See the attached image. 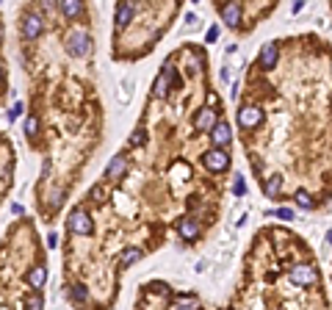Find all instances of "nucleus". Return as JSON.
Here are the masks:
<instances>
[{
	"label": "nucleus",
	"instance_id": "nucleus-1",
	"mask_svg": "<svg viewBox=\"0 0 332 310\" xmlns=\"http://www.w3.org/2000/svg\"><path fill=\"white\" fill-rule=\"evenodd\" d=\"M89 50H92V39H89L86 31H72V34L67 36V53H70V56L83 58V56H89Z\"/></svg>",
	"mask_w": 332,
	"mask_h": 310
},
{
	"label": "nucleus",
	"instance_id": "nucleus-2",
	"mask_svg": "<svg viewBox=\"0 0 332 310\" xmlns=\"http://www.w3.org/2000/svg\"><path fill=\"white\" fill-rule=\"evenodd\" d=\"M67 225H70V230L75 232V235H92V230H94L92 219H89L86 211H72L70 219H67Z\"/></svg>",
	"mask_w": 332,
	"mask_h": 310
},
{
	"label": "nucleus",
	"instance_id": "nucleus-3",
	"mask_svg": "<svg viewBox=\"0 0 332 310\" xmlns=\"http://www.w3.org/2000/svg\"><path fill=\"white\" fill-rule=\"evenodd\" d=\"M263 122V111L258 106H241L238 108V125L247 127V130H252V127H258Z\"/></svg>",
	"mask_w": 332,
	"mask_h": 310
},
{
	"label": "nucleus",
	"instance_id": "nucleus-4",
	"mask_svg": "<svg viewBox=\"0 0 332 310\" xmlns=\"http://www.w3.org/2000/svg\"><path fill=\"white\" fill-rule=\"evenodd\" d=\"M44 31V20L42 14H28L25 20H22V36L28 39V42H34V39H39Z\"/></svg>",
	"mask_w": 332,
	"mask_h": 310
},
{
	"label": "nucleus",
	"instance_id": "nucleus-5",
	"mask_svg": "<svg viewBox=\"0 0 332 310\" xmlns=\"http://www.w3.org/2000/svg\"><path fill=\"white\" fill-rule=\"evenodd\" d=\"M205 166L211 172H224L230 166V155L224 150H211V153H205Z\"/></svg>",
	"mask_w": 332,
	"mask_h": 310
},
{
	"label": "nucleus",
	"instance_id": "nucleus-6",
	"mask_svg": "<svg viewBox=\"0 0 332 310\" xmlns=\"http://www.w3.org/2000/svg\"><path fill=\"white\" fill-rule=\"evenodd\" d=\"M291 280L296 282V285H313V282L318 280V274H316V269H313V266L299 263V266L291 269Z\"/></svg>",
	"mask_w": 332,
	"mask_h": 310
},
{
	"label": "nucleus",
	"instance_id": "nucleus-7",
	"mask_svg": "<svg viewBox=\"0 0 332 310\" xmlns=\"http://www.w3.org/2000/svg\"><path fill=\"white\" fill-rule=\"evenodd\" d=\"M172 80L177 83V75H175V70H172V67H166V70L158 75V80H155V92H152V94H155L158 100H163L166 94H169V83H172Z\"/></svg>",
	"mask_w": 332,
	"mask_h": 310
},
{
	"label": "nucleus",
	"instance_id": "nucleus-8",
	"mask_svg": "<svg viewBox=\"0 0 332 310\" xmlns=\"http://www.w3.org/2000/svg\"><path fill=\"white\" fill-rule=\"evenodd\" d=\"M277 58H280V50H277L274 42H266L260 50V67L263 70H274L277 67Z\"/></svg>",
	"mask_w": 332,
	"mask_h": 310
},
{
	"label": "nucleus",
	"instance_id": "nucleus-9",
	"mask_svg": "<svg viewBox=\"0 0 332 310\" xmlns=\"http://www.w3.org/2000/svg\"><path fill=\"white\" fill-rule=\"evenodd\" d=\"M211 139L216 141L219 147H224V144L233 141V130H230V125H224V122H216V125L211 127Z\"/></svg>",
	"mask_w": 332,
	"mask_h": 310
},
{
	"label": "nucleus",
	"instance_id": "nucleus-10",
	"mask_svg": "<svg viewBox=\"0 0 332 310\" xmlns=\"http://www.w3.org/2000/svg\"><path fill=\"white\" fill-rule=\"evenodd\" d=\"M133 11H136V3H133V0H122L119 8H116V28H125L127 22L133 20Z\"/></svg>",
	"mask_w": 332,
	"mask_h": 310
},
{
	"label": "nucleus",
	"instance_id": "nucleus-11",
	"mask_svg": "<svg viewBox=\"0 0 332 310\" xmlns=\"http://www.w3.org/2000/svg\"><path fill=\"white\" fill-rule=\"evenodd\" d=\"M125 169H127L125 155H113L111 163H108V169H106V177H108V180H119V177L125 175Z\"/></svg>",
	"mask_w": 332,
	"mask_h": 310
},
{
	"label": "nucleus",
	"instance_id": "nucleus-12",
	"mask_svg": "<svg viewBox=\"0 0 332 310\" xmlns=\"http://www.w3.org/2000/svg\"><path fill=\"white\" fill-rule=\"evenodd\" d=\"M221 20H224V25H230V28H235V25L241 22V6L235 3V0L221 8Z\"/></svg>",
	"mask_w": 332,
	"mask_h": 310
},
{
	"label": "nucleus",
	"instance_id": "nucleus-13",
	"mask_svg": "<svg viewBox=\"0 0 332 310\" xmlns=\"http://www.w3.org/2000/svg\"><path fill=\"white\" fill-rule=\"evenodd\" d=\"M133 92H136V80H133V78H125V80H122V86H119V92H116V100H119L122 106H130Z\"/></svg>",
	"mask_w": 332,
	"mask_h": 310
},
{
	"label": "nucleus",
	"instance_id": "nucleus-14",
	"mask_svg": "<svg viewBox=\"0 0 332 310\" xmlns=\"http://www.w3.org/2000/svg\"><path fill=\"white\" fill-rule=\"evenodd\" d=\"M61 11L67 20H78L83 14V0H61Z\"/></svg>",
	"mask_w": 332,
	"mask_h": 310
},
{
	"label": "nucleus",
	"instance_id": "nucleus-15",
	"mask_svg": "<svg viewBox=\"0 0 332 310\" xmlns=\"http://www.w3.org/2000/svg\"><path fill=\"white\" fill-rule=\"evenodd\" d=\"M44 282H47V269H44V266H36V269H31V271H28V285H31V288L39 291Z\"/></svg>",
	"mask_w": 332,
	"mask_h": 310
},
{
	"label": "nucleus",
	"instance_id": "nucleus-16",
	"mask_svg": "<svg viewBox=\"0 0 332 310\" xmlns=\"http://www.w3.org/2000/svg\"><path fill=\"white\" fill-rule=\"evenodd\" d=\"M213 125H216V111H213V108H202V111L197 114V127L199 130H211Z\"/></svg>",
	"mask_w": 332,
	"mask_h": 310
},
{
	"label": "nucleus",
	"instance_id": "nucleus-17",
	"mask_svg": "<svg viewBox=\"0 0 332 310\" xmlns=\"http://www.w3.org/2000/svg\"><path fill=\"white\" fill-rule=\"evenodd\" d=\"M177 232H180L183 238H197V235H199V225L194 222V219H180Z\"/></svg>",
	"mask_w": 332,
	"mask_h": 310
},
{
	"label": "nucleus",
	"instance_id": "nucleus-18",
	"mask_svg": "<svg viewBox=\"0 0 332 310\" xmlns=\"http://www.w3.org/2000/svg\"><path fill=\"white\" fill-rule=\"evenodd\" d=\"M280 189H283V177H280V175H271L269 180H266V186H263L266 197H277V194H280Z\"/></svg>",
	"mask_w": 332,
	"mask_h": 310
},
{
	"label": "nucleus",
	"instance_id": "nucleus-19",
	"mask_svg": "<svg viewBox=\"0 0 332 310\" xmlns=\"http://www.w3.org/2000/svg\"><path fill=\"white\" fill-rule=\"evenodd\" d=\"M142 261V249H136V247H127L125 252H122V266H133V263Z\"/></svg>",
	"mask_w": 332,
	"mask_h": 310
},
{
	"label": "nucleus",
	"instance_id": "nucleus-20",
	"mask_svg": "<svg viewBox=\"0 0 332 310\" xmlns=\"http://www.w3.org/2000/svg\"><path fill=\"white\" fill-rule=\"evenodd\" d=\"M70 299L72 302H86V299H89V291H86V285H72L70 288Z\"/></svg>",
	"mask_w": 332,
	"mask_h": 310
},
{
	"label": "nucleus",
	"instance_id": "nucleus-21",
	"mask_svg": "<svg viewBox=\"0 0 332 310\" xmlns=\"http://www.w3.org/2000/svg\"><path fill=\"white\" fill-rule=\"evenodd\" d=\"M296 205H302V208H307V211H310L313 208V199H310V194H307V191H296Z\"/></svg>",
	"mask_w": 332,
	"mask_h": 310
},
{
	"label": "nucleus",
	"instance_id": "nucleus-22",
	"mask_svg": "<svg viewBox=\"0 0 332 310\" xmlns=\"http://www.w3.org/2000/svg\"><path fill=\"white\" fill-rule=\"evenodd\" d=\"M36 130H39V119H36V116L25 119V133H28V136H36Z\"/></svg>",
	"mask_w": 332,
	"mask_h": 310
},
{
	"label": "nucleus",
	"instance_id": "nucleus-23",
	"mask_svg": "<svg viewBox=\"0 0 332 310\" xmlns=\"http://www.w3.org/2000/svg\"><path fill=\"white\" fill-rule=\"evenodd\" d=\"M25 305H28V308H34V310H39L44 305V299L39 294H34V296H28V302H25Z\"/></svg>",
	"mask_w": 332,
	"mask_h": 310
},
{
	"label": "nucleus",
	"instance_id": "nucleus-24",
	"mask_svg": "<svg viewBox=\"0 0 332 310\" xmlns=\"http://www.w3.org/2000/svg\"><path fill=\"white\" fill-rule=\"evenodd\" d=\"M185 28H188V31H197V28H199L197 14H188V17H185Z\"/></svg>",
	"mask_w": 332,
	"mask_h": 310
},
{
	"label": "nucleus",
	"instance_id": "nucleus-25",
	"mask_svg": "<svg viewBox=\"0 0 332 310\" xmlns=\"http://www.w3.org/2000/svg\"><path fill=\"white\" fill-rule=\"evenodd\" d=\"M20 114H22V103H17V106H14V108H11V111L6 114V119H8V122H14L17 116H20Z\"/></svg>",
	"mask_w": 332,
	"mask_h": 310
},
{
	"label": "nucleus",
	"instance_id": "nucleus-26",
	"mask_svg": "<svg viewBox=\"0 0 332 310\" xmlns=\"http://www.w3.org/2000/svg\"><path fill=\"white\" fill-rule=\"evenodd\" d=\"M142 141H144V130H136V133L130 136V144H133V147H139Z\"/></svg>",
	"mask_w": 332,
	"mask_h": 310
},
{
	"label": "nucleus",
	"instance_id": "nucleus-27",
	"mask_svg": "<svg viewBox=\"0 0 332 310\" xmlns=\"http://www.w3.org/2000/svg\"><path fill=\"white\" fill-rule=\"evenodd\" d=\"M39 6H42V11H53L56 8V0H39Z\"/></svg>",
	"mask_w": 332,
	"mask_h": 310
},
{
	"label": "nucleus",
	"instance_id": "nucleus-28",
	"mask_svg": "<svg viewBox=\"0 0 332 310\" xmlns=\"http://www.w3.org/2000/svg\"><path fill=\"white\" fill-rule=\"evenodd\" d=\"M47 247H53V249L58 247V232H50L47 235Z\"/></svg>",
	"mask_w": 332,
	"mask_h": 310
},
{
	"label": "nucleus",
	"instance_id": "nucleus-29",
	"mask_svg": "<svg viewBox=\"0 0 332 310\" xmlns=\"http://www.w3.org/2000/svg\"><path fill=\"white\" fill-rule=\"evenodd\" d=\"M205 39H208V42H216V39H219V28H211V31H208Z\"/></svg>",
	"mask_w": 332,
	"mask_h": 310
},
{
	"label": "nucleus",
	"instance_id": "nucleus-30",
	"mask_svg": "<svg viewBox=\"0 0 332 310\" xmlns=\"http://www.w3.org/2000/svg\"><path fill=\"white\" fill-rule=\"evenodd\" d=\"M241 194H244V180L235 177V197H241Z\"/></svg>",
	"mask_w": 332,
	"mask_h": 310
},
{
	"label": "nucleus",
	"instance_id": "nucleus-31",
	"mask_svg": "<svg viewBox=\"0 0 332 310\" xmlns=\"http://www.w3.org/2000/svg\"><path fill=\"white\" fill-rule=\"evenodd\" d=\"M277 216H280V219H294V213H291L288 208H280V211H277Z\"/></svg>",
	"mask_w": 332,
	"mask_h": 310
},
{
	"label": "nucleus",
	"instance_id": "nucleus-32",
	"mask_svg": "<svg viewBox=\"0 0 332 310\" xmlns=\"http://www.w3.org/2000/svg\"><path fill=\"white\" fill-rule=\"evenodd\" d=\"M302 8H304V0H296V3H294V14H299Z\"/></svg>",
	"mask_w": 332,
	"mask_h": 310
},
{
	"label": "nucleus",
	"instance_id": "nucleus-33",
	"mask_svg": "<svg viewBox=\"0 0 332 310\" xmlns=\"http://www.w3.org/2000/svg\"><path fill=\"white\" fill-rule=\"evenodd\" d=\"M327 244H332V230H330V232H327Z\"/></svg>",
	"mask_w": 332,
	"mask_h": 310
},
{
	"label": "nucleus",
	"instance_id": "nucleus-34",
	"mask_svg": "<svg viewBox=\"0 0 332 310\" xmlns=\"http://www.w3.org/2000/svg\"><path fill=\"white\" fill-rule=\"evenodd\" d=\"M0 83H3V64H0Z\"/></svg>",
	"mask_w": 332,
	"mask_h": 310
}]
</instances>
